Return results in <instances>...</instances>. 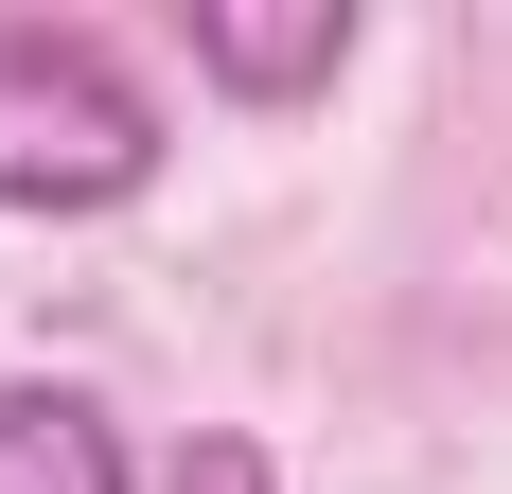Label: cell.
I'll use <instances>...</instances> for the list:
<instances>
[{"label": "cell", "mask_w": 512, "mask_h": 494, "mask_svg": "<svg viewBox=\"0 0 512 494\" xmlns=\"http://www.w3.org/2000/svg\"><path fill=\"white\" fill-rule=\"evenodd\" d=\"M159 177V106L106 36L18 18L0 36V212H124Z\"/></svg>", "instance_id": "6da1fadb"}, {"label": "cell", "mask_w": 512, "mask_h": 494, "mask_svg": "<svg viewBox=\"0 0 512 494\" xmlns=\"http://www.w3.org/2000/svg\"><path fill=\"white\" fill-rule=\"evenodd\" d=\"M336 53H354V18H336V0H301V18L195 0V71H212V89H248V106H301V89H336Z\"/></svg>", "instance_id": "7a4b0ae2"}, {"label": "cell", "mask_w": 512, "mask_h": 494, "mask_svg": "<svg viewBox=\"0 0 512 494\" xmlns=\"http://www.w3.org/2000/svg\"><path fill=\"white\" fill-rule=\"evenodd\" d=\"M0 494H142L89 389H0Z\"/></svg>", "instance_id": "3957f363"}]
</instances>
